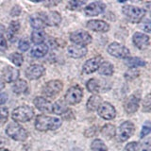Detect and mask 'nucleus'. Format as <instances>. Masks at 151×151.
Listing matches in <instances>:
<instances>
[{"instance_id": "412c9836", "label": "nucleus", "mask_w": 151, "mask_h": 151, "mask_svg": "<svg viewBox=\"0 0 151 151\" xmlns=\"http://www.w3.org/2000/svg\"><path fill=\"white\" fill-rule=\"evenodd\" d=\"M47 52H48V45L45 44H41V45H36L31 48L30 50V56L33 58H42L45 57Z\"/></svg>"}, {"instance_id": "c85d7f7f", "label": "nucleus", "mask_w": 151, "mask_h": 151, "mask_svg": "<svg viewBox=\"0 0 151 151\" xmlns=\"http://www.w3.org/2000/svg\"><path fill=\"white\" fill-rule=\"evenodd\" d=\"M115 132H116L115 127L111 124H107L101 129V134L106 139H111L115 135Z\"/></svg>"}, {"instance_id": "f03ea898", "label": "nucleus", "mask_w": 151, "mask_h": 151, "mask_svg": "<svg viewBox=\"0 0 151 151\" xmlns=\"http://www.w3.org/2000/svg\"><path fill=\"white\" fill-rule=\"evenodd\" d=\"M6 134L9 138L18 142H24L27 138V130L16 122H12L8 125L6 129Z\"/></svg>"}, {"instance_id": "58836bf2", "label": "nucleus", "mask_w": 151, "mask_h": 151, "mask_svg": "<svg viewBox=\"0 0 151 151\" xmlns=\"http://www.w3.org/2000/svg\"><path fill=\"white\" fill-rule=\"evenodd\" d=\"M151 131V126H150V123L149 122H146L145 124L143 126V129L141 130V134H140V137L142 139L145 138L146 135H148Z\"/></svg>"}, {"instance_id": "e433bc0d", "label": "nucleus", "mask_w": 151, "mask_h": 151, "mask_svg": "<svg viewBox=\"0 0 151 151\" xmlns=\"http://www.w3.org/2000/svg\"><path fill=\"white\" fill-rule=\"evenodd\" d=\"M29 47H30L29 42H28V40L25 39V38H24V39H21L20 42H19V44H18V48L22 52L27 51L28 49H29Z\"/></svg>"}, {"instance_id": "ea45409f", "label": "nucleus", "mask_w": 151, "mask_h": 151, "mask_svg": "<svg viewBox=\"0 0 151 151\" xmlns=\"http://www.w3.org/2000/svg\"><path fill=\"white\" fill-rule=\"evenodd\" d=\"M140 148V145L137 142H130L126 145V151H138Z\"/></svg>"}, {"instance_id": "6e6552de", "label": "nucleus", "mask_w": 151, "mask_h": 151, "mask_svg": "<svg viewBox=\"0 0 151 151\" xmlns=\"http://www.w3.org/2000/svg\"><path fill=\"white\" fill-rule=\"evenodd\" d=\"M83 97V91L78 85L72 86L68 89V91L65 93V102L70 105H76L78 104Z\"/></svg>"}, {"instance_id": "4468645a", "label": "nucleus", "mask_w": 151, "mask_h": 151, "mask_svg": "<svg viewBox=\"0 0 151 151\" xmlns=\"http://www.w3.org/2000/svg\"><path fill=\"white\" fill-rule=\"evenodd\" d=\"M139 106H140V97L134 93L127 98V100L125 101L124 104V109L127 113L132 114V113L138 111Z\"/></svg>"}, {"instance_id": "c756f323", "label": "nucleus", "mask_w": 151, "mask_h": 151, "mask_svg": "<svg viewBox=\"0 0 151 151\" xmlns=\"http://www.w3.org/2000/svg\"><path fill=\"white\" fill-rule=\"evenodd\" d=\"M30 26L34 28V29H44V27H45L44 19H42V17H40V16L31 17Z\"/></svg>"}, {"instance_id": "0eeeda50", "label": "nucleus", "mask_w": 151, "mask_h": 151, "mask_svg": "<svg viewBox=\"0 0 151 151\" xmlns=\"http://www.w3.org/2000/svg\"><path fill=\"white\" fill-rule=\"evenodd\" d=\"M135 131V126L130 121H125L120 125L117 129V138L120 142H126L133 135Z\"/></svg>"}, {"instance_id": "cd10ccee", "label": "nucleus", "mask_w": 151, "mask_h": 151, "mask_svg": "<svg viewBox=\"0 0 151 151\" xmlns=\"http://www.w3.org/2000/svg\"><path fill=\"white\" fill-rule=\"evenodd\" d=\"M86 87L88 89V91L90 93H92L93 94H98V93L101 91L100 89V84L99 81L96 78H91L87 81Z\"/></svg>"}, {"instance_id": "2eb2a0df", "label": "nucleus", "mask_w": 151, "mask_h": 151, "mask_svg": "<svg viewBox=\"0 0 151 151\" xmlns=\"http://www.w3.org/2000/svg\"><path fill=\"white\" fill-rule=\"evenodd\" d=\"M134 45L140 50L146 49L149 45V37L142 32H135L132 37Z\"/></svg>"}, {"instance_id": "7c9ffc66", "label": "nucleus", "mask_w": 151, "mask_h": 151, "mask_svg": "<svg viewBox=\"0 0 151 151\" xmlns=\"http://www.w3.org/2000/svg\"><path fill=\"white\" fill-rule=\"evenodd\" d=\"M126 64L129 65L130 68H137L145 66V63L140 58H127L126 60Z\"/></svg>"}, {"instance_id": "79ce46f5", "label": "nucleus", "mask_w": 151, "mask_h": 151, "mask_svg": "<svg viewBox=\"0 0 151 151\" xmlns=\"http://www.w3.org/2000/svg\"><path fill=\"white\" fill-rule=\"evenodd\" d=\"M96 127H90V129H88L86 131H85V136H86V137H93V136H94V134L96 133Z\"/></svg>"}, {"instance_id": "aec40b11", "label": "nucleus", "mask_w": 151, "mask_h": 151, "mask_svg": "<svg viewBox=\"0 0 151 151\" xmlns=\"http://www.w3.org/2000/svg\"><path fill=\"white\" fill-rule=\"evenodd\" d=\"M45 26L56 27L59 26L61 22V16L58 12H49L42 17Z\"/></svg>"}, {"instance_id": "37998d69", "label": "nucleus", "mask_w": 151, "mask_h": 151, "mask_svg": "<svg viewBox=\"0 0 151 151\" xmlns=\"http://www.w3.org/2000/svg\"><path fill=\"white\" fill-rule=\"evenodd\" d=\"M8 100V94L5 93H0V106L3 105Z\"/></svg>"}, {"instance_id": "ddd939ff", "label": "nucleus", "mask_w": 151, "mask_h": 151, "mask_svg": "<svg viewBox=\"0 0 151 151\" xmlns=\"http://www.w3.org/2000/svg\"><path fill=\"white\" fill-rule=\"evenodd\" d=\"M102 60H103V59L100 56L93 57V58L86 60V63H84L83 68H82L83 73L84 74H92L93 72H96V71L98 70L100 64L102 63Z\"/></svg>"}, {"instance_id": "f257e3e1", "label": "nucleus", "mask_w": 151, "mask_h": 151, "mask_svg": "<svg viewBox=\"0 0 151 151\" xmlns=\"http://www.w3.org/2000/svg\"><path fill=\"white\" fill-rule=\"evenodd\" d=\"M61 124H63V120L59 117L40 114L36 117L35 127L39 131L56 130L61 126Z\"/></svg>"}, {"instance_id": "49530a36", "label": "nucleus", "mask_w": 151, "mask_h": 151, "mask_svg": "<svg viewBox=\"0 0 151 151\" xmlns=\"http://www.w3.org/2000/svg\"><path fill=\"white\" fill-rule=\"evenodd\" d=\"M147 145H146V147H145L144 149H143V151H150V147H149V145H148V143H146Z\"/></svg>"}, {"instance_id": "f8f14e48", "label": "nucleus", "mask_w": 151, "mask_h": 151, "mask_svg": "<svg viewBox=\"0 0 151 151\" xmlns=\"http://www.w3.org/2000/svg\"><path fill=\"white\" fill-rule=\"evenodd\" d=\"M45 73V68L41 64H33L26 70V77L30 80L40 78Z\"/></svg>"}, {"instance_id": "4c0bfd02", "label": "nucleus", "mask_w": 151, "mask_h": 151, "mask_svg": "<svg viewBox=\"0 0 151 151\" xmlns=\"http://www.w3.org/2000/svg\"><path fill=\"white\" fill-rule=\"evenodd\" d=\"M151 109V98H150V93H148L145 96L143 102V111L145 112H149Z\"/></svg>"}, {"instance_id": "1a4fd4ad", "label": "nucleus", "mask_w": 151, "mask_h": 151, "mask_svg": "<svg viewBox=\"0 0 151 151\" xmlns=\"http://www.w3.org/2000/svg\"><path fill=\"white\" fill-rule=\"evenodd\" d=\"M70 41L74 42V45H78L82 46H86L87 45L91 44L92 36L87 31L78 30L75 31L70 34Z\"/></svg>"}, {"instance_id": "f704fd0d", "label": "nucleus", "mask_w": 151, "mask_h": 151, "mask_svg": "<svg viewBox=\"0 0 151 151\" xmlns=\"http://www.w3.org/2000/svg\"><path fill=\"white\" fill-rule=\"evenodd\" d=\"M86 4V1H79V0H72L69 1L67 4V9H71V11H75L79 8H81L82 6Z\"/></svg>"}, {"instance_id": "7ed1b4c3", "label": "nucleus", "mask_w": 151, "mask_h": 151, "mask_svg": "<svg viewBox=\"0 0 151 151\" xmlns=\"http://www.w3.org/2000/svg\"><path fill=\"white\" fill-rule=\"evenodd\" d=\"M123 13L125 14L127 19L131 23H139L142 21L145 15V11L144 9L132 6V5H126L123 7Z\"/></svg>"}, {"instance_id": "473e14b6", "label": "nucleus", "mask_w": 151, "mask_h": 151, "mask_svg": "<svg viewBox=\"0 0 151 151\" xmlns=\"http://www.w3.org/2000/svg\"><path fill=\"white\" fill-rule=\"evenodd\" d=\"M9 60H11L12 63L13 64H15L16 66H21L24 61L23 55L21 53H17V52H14V53H12L9 56Z\"/></svg>"}, {"instance_id": "c9c22d12", "label": "nucleus", "mask_w": 151, "mask_h": 151, "mask_svg": "<svg viewBox=\"0 0 151 151\" xmlns=\"http://www.w3.org/2000/svg\"><path fill=\"white\" fill-rule=\"evenodd\" d=\"M9 118V111L7 108L1 107L0 108V127L4 126L7 123Z\"/></svg>"}, {"instance_id": "a19ab883", "label": "nucleus", "mask_w": 151, "mask_h": 151, "mask_svg": "<svg viewBox=\"0 0 151 151\" xmlns=\"http://www.w3.org/2000/svg\"><path fill=\"white\" fill-rule=\"evenodd\" d=\"M8 48L6 38H4L2 34H0V51H5Z\"/></svg>"}, {"instance_id": "9b49d317", "label": "nucleus", "mask_w": 151, "mask_h": 151, "mask_svg": "<svg viewBox=\"0 0 151 151\" xmlns=\"http://www.w3.org/2000/svg\"><path fill=\"white\" fill-rule=\"evenodd\" d=\"M106 9V5L102 2H93L85 7L84 13L86 16H97Z\"/></svg>"}, {"instance_id": "6ab92c4d", "label": "nucleus", "mask_w": 151, "mask_h": 151, "mask_svg": "<svg viewBox=\"0 0 151 151\" xmlns=\"http://www.w3.org/2000/svg\"><path fill=\"white\" fill-rule=\"evenodd\" d=\"M87 47L86 46H82V45H69L67 48L68 55L71 58L74 59H80L84 57L87 54Z\"/></svg>"}, {"instance_id": "bb28decb", "label": "nucleus", "mask_w": 151, "mask_h": 151, "mask_svg": "<svg viewBox=\"0 0 151 151\" xmlns=\"http://www.w3.org/2000/svg\"><path fill=\"white\" fill-rule=\"evenodd\" d=\"M113 65L109 63V61H102V63L100 64L98 68V73L100 74L101 76H108V77H110L113 74Z\"/></svg>"}, {"instance_id": "a18cd8bd", "label": "nucleus", "mask_w": 151, "mask_h": 151, "mask_svg": "<svg viewBox=\"0 0 151 151\" xmlns=\"http://www.w3.org/2000/svg\"><path fill=\"white\" fill-rule=\"evenodd\" d=\"M4 88H5V82H4V80L0 78V91H2Z\"/></svg>"}, {"instance_id": "2f4dec72", "label": "nucleus", "mask_w": 151, "mask_h": 151, "mask_svg": "<svg viewBox=\"0 0 151 151\" xmlns=\"http://www.w3.org/2000/svg\"><path fill=\"white\" fill-rule=\"evenodd\" d=\"M92 151H108L107 145L104 144V142L100 139H96L91 144Z\"/></svg>"}, {"instance_id": "dca6fc26", "label": "nucleus", "mask_w": 151, "mask_h": 151, "mask_svg": "<svg viewBox=\"0 0 151 151\" xmlns=\"http://www.w3.org/2000/svg\"><path fill=\"white\" fill-rule=\"evenodd\" d=\"M19 77V71L18 69L12 67V66H6L2 70V79L4 82H14L18 79Z\"/></svg>"}, {"instance_id": "a211bd4d", "label": "nucleus", "mask_w": 151, "mask_h": 151, "mask_svg": "<svg viewBox=\"0 0 151 151\" xmlns=\"http://www.w3.org/2000/svg\"><path fill=\"white\" fill-rule=\"evenodd\" d=\"M89 29L96 32H107L110 30V25L103 20H91L87 23Z\"/></svg>"}, {"instance_id": "20e7f679", "label": "nucleus", "mask_w": 151, "mask_h": 151, "mask_svg": "<svg viewBox=\"0 0 151 151\" xmlns=\"http://www.w3.org/2000/svg\"><path fill=\"white\" fill-rule=\"evenodd\" d=\"M33 116H34V111L33 109L27 105H24L16 108L13 110L12 113V118L13 121L17 122H27L31 120Z\"/></svg>"}, {"instance_id": "de8ad7c7", "label": "nucleus", "mask_w": 151, "mask_h": 151, "mask_svg": "<svg viewBox=\"0 0 151 151\" xmlns=\"http://www.w3.org/2000/svg\"><path fill=\"white\" fill-rule=\"evenodd\" d=\"M0 151H9V149L5 148V147H0Z\"/></svg>"}, {"instance_id": "72a5a7b5", "label": "nucleus", "mask_w": 151, "mask_h": 151, "mask_svg": "<svg viewBox=\"0 0 151 151\" xmlns=\"http://www.w3.org/2000/svg\"><path fill=\"white\" fill-rule=\"evenodd\" d=\"M139 75H140V72L137 68H129L125 73V78L127 80H132L136 78H138Z\"/></svg>"}, {"instance_id": "f3484780", "label": "nucleus", "mask_w": 151, "mask_h": 151, "mask_svg": "<svg viewBox=\"0 0 151 151\" xmlns=\"http://www.w3.org/2000/svg\"><path fill=\"white\" fill-rule=\"evenodd\" d=\"M35 107L42 112H52V104L48 99L45 98L44 96H37L33 100Z\"/></svg>"}, {"instance_id": "4be33fe9", "label": "nucleus", "mask_w": 151, "mask_h": 151, "mask_svg": "<svg viewBox=\"0 0 151 151\" xmlns=\"http://www.w3.org/2000/svg\"><path fill=\"white\" fill-rule=\"evenodd\" d=\"M102 97L99 96L98 94H93L92 96H90L87 104H86V107H87V110L89 111H97V109L99 108V106L102 104Z\"/></svg>"}, {"instance_id": "09e8293b", "label": "nucleus", "mask_w": 151, "mask_h": 151, "mask_svg": "<svg viewBox=\"0 0 151 151\" xmlns=\"http://www.w3.org/2000/svg\"><path fill=\"white\" fill-rule=\"evenodd\" d=\"M48 151H50V150H48Z\"/></svg>"}, {"instance_id": "a878e982", "label": "nucleus", "mask_w": 151, "mask_h": 151, "mask_svg": "<svg viewBox=\"0 0 151 151\" xmlns=\"http://www.w3.org/2000/svg\"><path fill=\"white\" fill-rule=\"evenodd\" d=\"M27 90V83L24 79H17L12 85V91L14 93L20 94L24 93Z\"/></svg>"}, {"instance_id": "9d476101", "label": "nucleus", "mask_w": 151, "mask_h": 151, "mask_svg": "<svg viewBox=\"0 0 151 151\" xmlns=\"http://www.w3.org/2000/svg\"><path fill=\"white\" fill-rule=\"evenodd\" d=\"M97 113L103 119L111 120L116 116V110L111 103L102 102V104L97 109Z\"/></svg>"}, {"instance_id": "39448f33", "label": "nucleus", "mask_w": 151, "mask_h": 151, "mask_svg": "<svg viewBox=\"0 0 151 151\" xmlns=\"http://www.w3.org/2000/svg\"><path fill=\"white\" fill-rule=\"evenodd\" d=\"M63 88V84L60 80L55 79L47 82L42 90V96L45 98H55L60 94Z\"/></svg>"}, {"instance_id": "423d86ee", "label": "nucleus", "mask_w": 151, "mask_h": 151, "mask_svg": "<svg viewBox=\"0 0 151 151\" xmlns=\"http://www.w3.org/2000/svg\"><path fill=\"white\" fill-rule=\"evenodd\" d=\"M107 50L111 56H113L118 59H127L129 58L130 55L129 49L117 42H113L109 45Z\"/></svg>"}, {"instance_id": "c03bdc74", "label": "nucleus", "mask_w": 151, "mask_h": 151, "mask_svg": "<svg viewBox=\"0 0 151 151\" xmlns=\"http://www.w3.org/2000/svg\"><path fill=\"white\" fill-rule=\"evenodd\" d=\"M142 28L144 29V31L149 33L151 31V26H150V22L149 21H146L145 23H144V25L142 26Z\"/></svg>"}, {"instance_id": "5701e85b", "label": "nucleus", "mask_w": 151, "mask_h": 151, "mask_svg": "<svg viewBox=\"0 0 151 151\" xmlns=\"http://www.w3.org/2000/svg\"><path fill=\"white\" fill-rule=\"evenodd\" d=\"M68 110V104L64 100H58L52 105V112L57 115H63Z\"/></svg>"}, {"instance_id": "b1692460", "label": "nucleus", "mask_w": 151, "mask_h": 151, "mask_svg": "<svg viewBox=\"0 0 151 151\" xmlns=\"http://www.w3.org/2000/svg\"><path fill=\"white\" fill-rule=\"evenodd\" d=\"M19 29H20V23L18 21H12L9 24V27L8 28V39L11 42H14L16 40L15 35L18 33Z\"/></svg>"}, {"instance_id": "393cba45", "label": "nucleus", "mask_w": 151, "mask_h": 151, "mask_svg": "<svg viewBox=\"0 0 151 151\" xmlns=\"http://www.w3.org/2000/svg\"><path fill=\"white\" fill-rule=\"evenodd\" d=\"M46 34L42 29H34L31 33V41L35 45H41L44 44L45 41Z\"/></svg>"}]
</instances>
